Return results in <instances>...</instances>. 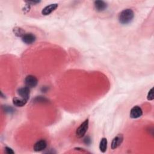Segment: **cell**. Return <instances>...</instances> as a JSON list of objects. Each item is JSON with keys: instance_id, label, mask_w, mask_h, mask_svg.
Segmentation results:
<instances>
[{"instance_id": "obj_1", "label": "cell", "mask_w": 154, "mask_h": 154, "mask_svg": "<svg viewBox=\"0 0 154 154\" xmlns=\"http://www.w3.org/2000/svg\"><path fill=\"white\" fill-rule=\"evenodd\" d=\"M134 17V13L132 9L126 8L123 10L118 16L119 22L121 24H128L130 23Z\"/></svg>"}, {"instance_id": "obj_2", "label": "cell", "mask_w": 154, "mask_h": 154, "mask_svg": "<svg viewBox=\"0 0 154 154\" xmlns=\"http://www.w3.org/2000/svg\"><path fill=\"white\" fill-rule=\"evenodd\" d=\"M88 119H85L76 129L75 134L78 138H81L85 135L88 128Z\"/></svg>"}, {"instance_id": "obj_3", "label": "cell", "mask_w": 154, "mask_h": 154, "mask_svg": "<svg viewBox=\"0 0 154 154\" xmlns=\"http://www.w3.org/2000/svg\"><path fill=\"white\" fill-rule=\"evenodd\" d=\"M25 84L26 87H28L29 88L35 87L38 84V79L37 78L32 75H29L26 76L25 78Z\"/></svg>"}, {"instance_id": "obj_4", "label": "cell", "mask_w": 154, "mask_h": 154, "mask_svg": "<svg viewBox=\"0 0 154 154\" xmlns=\"http://www.w3.org/2000/svg\"><path fill=\"white\" fill-rule=\"evenodd\" d=\"M123 141V135L122 134H119L118 135H117L112 140L111 142V149L112 150H114L116 149H117V147H119L121 144L122 143Z\"/></svg>"}, {"instance_id": "obj_5", "label": "cell", "mask_w": 154, "mask_h": 154, "mask_svg": "<svg viewBox=\"0 0 154 154\" xmlns=\"http://www.w3.org/2000/svg\"><path fill=\"white\" fill-rule=\"evenodd\" d=\"M129 115L132 119H138L143 115V110L139 106H134L131 108Z\"/></svg>"}, {"instance_id": "obj_6", "label": "cell", "mask_w": 154, "mask_h": 154, "mask_svg": "<svg viewBox=\"0 0 154 154\" xmlns=\"http://www.w3.org/2000/svg\"><path fill=\"white\" fill-rule=\"evenodd\" d=\"M17 94L20 96V97L25 99L26 100H28L30 96V90L29 88L27 87H21L17 89Z\"/></svg>"}, {"instance_id": "obj_7", "label": "cell", "mask_w": 154, "mask_h": 154, "mask_svg": "<svg viewBox=\"0 0 154 154\" xmlns=\"http://www.w3.org/2000/svg\"><path fill=\"white\" fill-rule=\"evenodd\" d=\"M47 147V142L45 140H40L37 141L33 146V149L35 152H40L45 150Z\"/></svg>"}, {"instance_id": "obj_8", "label": "cell", "mask_w": 154, "mask_h": 154, "mask_svg": "<svg viewBox=\"0 0 154 154\" xmlns=\"http://www.w3.org/2000/svg\"><path fill=\"white\" fill-rule=\"evenodd\" d=\"M58 4L54 3L51 4L47 6H46L45 8H43L42 10V14L44 16H48L51 13H52L54 10H55L58 8Z\"/></svg>"}, {"instance_id": "obj_9", "label": "cell", "mask_w": 154, "mask_h": 154, "mask_svg": "<svg viewBox=\"0 0 154 154\" xmlns=\"http://www.w3.org/2000/svg\"><path fill=\"white\" fill-rule=\"evenodd\" d=\"M36 40V37L32 33H25L22 37V40L27 45L32 44Z\"/></svg>"}, {"instance_id": "obj_10", "label": "cell", "mask_w": 154, "mask_h": 154, "mask_svg": "<svg viewBox=\"0 0 154 154\" xmlns=\"http://www.w3.org/2000/svg\"><path fill=\"white\" fill-rule=\"evenodd\" d=\"M94 7L96 11H102L106 8L107 4L103 1H95L94 2Z\"/></svg>"}, {"instance_id": "obj_11", "label": "cell", "mask_w": 154, "mask_h": 154, "mask_svg": "<svg viewBox=\"0 0 154 154\" xmlns=\"http://www.w3.org/2000/svg\"><path fill=\"white\" fill-rule=\"evenodd\" d=\"M27 100L23 99L22 97L19 98L17 97H14L13 98V103L14 106L17 107H22L26 105Z\"/></svg>"}, {"instance_id": "obj_12", "label": "cell", "mask_w": 154, "mask_h": 154, "mask_svg": "<svg viewBox=\"0 0 154 154\" xmlns=\"http://www.w3.org/2000/svg\"><path fill=\"white\" fill-rule=\"evenodd\" d=\"M107 140L106 138L103 137L101 139L99 143V149L101 152L105 153L107 149Z\"/></svg>"}, {"instance_id": "obj_13", "label": "cell", "mask_w": 154, "mask_h": 154, "mask_svg": "<svg viewBox=\"0 0 154 154\" xmlns=\"http://www.w3.org/2000/svg\"><path fill=\"white\" fill-rule=\"evenodd\" d=\"M13 32L14 34V35L17 37H20L22 38V37L25 34V31L20 28V27H18V26H16V27H14L13 28Z\"/></svg>"}, {"instance_id": "obj_14", "label": "cell", "mask_w": 154, "mask_h": 154, "mask_svg": "<svg viewBox=\"0 0 154 154\" xmlns=\"http://www.w3.org/2000/svg\"><path fill=\"white\" fill-rule=\"evenodd\" d=\"M147 99L148 100H153L154 99V95H153V88H152L148 92Z\"/></svg>"}, {"instance_id": "obj_15", "label": "cell", "mask_w": 154, "mask_h": 154, "mask_svg": "<svg viewBox=\"0 0 154 154\" xmlns=\"http://www.w3.org/2000/svg\"><path fill=\"white\" fill-rule=\"evenodd\" d=\"M4 149H5V152L7 154H14V152L13 150V149L9 147H5Z\"/></svg>"}]
</instances>
